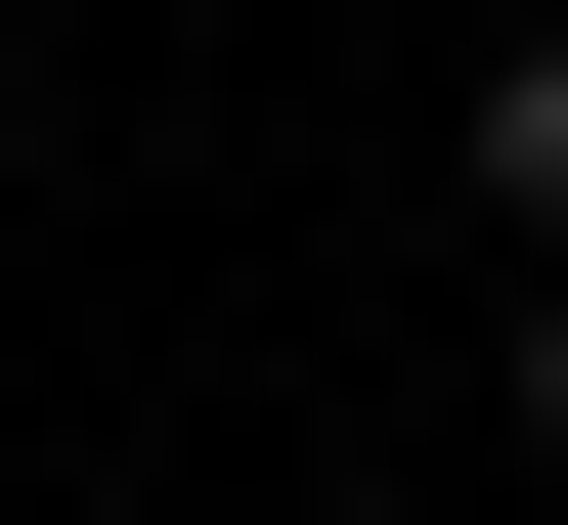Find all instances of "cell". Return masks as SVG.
Returning a JSON list of instances; mask_svg holds the SVG:
<instances>
[{
  "mask_svg": "<svg viewBox=\"0 0 568 525\" xmlns=\"http://www.w3.org/2000/svg\"><path fill=\"white\" fill-rule=\"evenodd\" d=\"M481 220H525V263H568V44H481Z\"/></svg>",
  "mask_w": 568,
  "mask_h": 525,
  "instance_id": "cell-1",
  "label": "cell"
},
{
  "mask_svg": "<svg viewBox=\"0 0 568 525\" xmlns=\"http://www.w3.org/2000/svg\"><path fill=\"white\" fill-rule=\"evenodd\" d=\"M525 482H568V263H525Z\"/></svg>",
  "mask_w": 568,
  "mask_h": 525,
  "instance_id": "cell-2",
  "label": "cell"
},
{
  "mask_svg": "<svg viewBox=\"0 0 568 525\" xmlns=\"http://www.w3.org/2000/svg\"><path fill=\"white\" fill-rule=\"evenodd\" d=\"M0 88H44V0H0Z\"/></svg>",
  "mask_w": 568,
  "mask_h": 525,
  "instance_id": "cell-3",
  "label": "cell"
}]
</instances>
